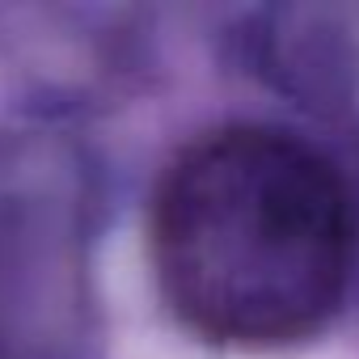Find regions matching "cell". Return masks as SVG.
Listing matches in <instances>:
<instances>
[{
  "label": "cell",
  "instance_id": "1",
  "mask_svg": "<svg viewBox=\"0 0 359 359\" xmlns=\"http://www.w3.org/2000/svg\"><path fill=\"white\" fill-rule=\"evenodd\" d=\"M148 250L165 304L191 334L279 351L342 309L359 262V216L325 152L283 127L233 123L165 165Z\"/></svg>",
  "mask_w": 359,
  "mask_h": 359
}]
</instances>
